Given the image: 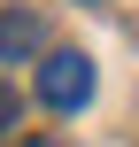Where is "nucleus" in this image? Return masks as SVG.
Masks as SVG:
<instances>
[{"label":"nucleus","mask_w":139,"mask_h":147,"mask_svg":"<svg viewBox=\"0 0 139 147\" xmlns=\"http://www.w3.org/2000/svg\"><path fill=\"white\" fill-rule=\"evenodd\" d=\"M15 124H23V93L0 78V132H15Z\"/></svg>","instance_id":"nucleus-3"},{"label":"nucleus","mask_w":139,"mask_h":147,"mask_svg":"<svg viewBox=\"0 0 139 147\" xmlns=\"http://www.w3.org/2000/svg\"><path fill=\"white\" fill-rule=\"evenodd\" d=\"M39 47H46V23L31 8H0V62H31Z\"/></svg>","instance_id":"nucleus-2"},{"label":"nucleus","mask_w":139,"mask_h":147,"mask_svg":"<svg viewBox=\"0 0 139 147\" xmlns=\"http://www.w3.org/2000/svg\"><path fill=\"white\" fill-rule=\"evenodd\" d=\"M39 101L62 109V116H77V109L93 101V62H85L77 47H54V54L39 62Z\"/></svg>","instance_id":"nucleus-1"}]
</instances>
